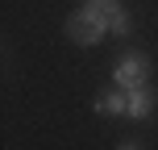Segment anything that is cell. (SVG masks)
Returning <instances> with one entry per match:
<instances>
[{
    "label": "cell",
    "instance_id": "6da1fadb",
    "mask_svg": "<svg viewBox=\"0 0 158 150\" xmlns=\"http://www.w3.org/2000/svg\"><path fill=\"white\" fill-rule=\"evenodd\" d=\"M63 33L75 42V46H96L104 33H112V29H108V8L96 4V0H87L83 8H75V13L67 17Z\"/></svg>",
    "mask_w": 158,
    "mask_h": 150
},
{
    "label": "cell",
    "instance_id": "7a4b0ae2",
    "mask_svg": "<svg viewBox=\"0 0 158 150\" xmlns=\"http://www.w3.org/2000/svg\"><path fill=\"white\" fill-rule=\"evenodd\" d=\"M112 79H117V88H142L150 84V58L146 54H121L117 67H112Z\"/></svg>",
    "mask_w": 158,
    "mask_h": 150
},
{
    "label": "cell",
    "instance_id": "3957f363",
    "mask_svg": "<svg viewBox=\"0 0 158 150\" xmlns=\"http://www.w3.org/2000/svg\"><path fill=\"white\" fill-rule=\"evenodd\" d=\"M125 96H129L125 117H129V121H150V113H154V104H158L154 88H150V84H142V88H129Z\"/></svg>",
    "mask_w": 158,
    "mask_h": 150
},
{
    "label": "cell",
    "instance_id": "277c9868",
    "mask_svg": "<svg viewBox=\"0 0 158 150\" xmlns=\"http://www.w3.org/2000/svg\"><path fill=\"white\" fill-rule=\"evenodd\" d=\"M100 117H125V109H129V96H125V88H117V92H104V96H96V104H92Z\"/></svg>",
    "mask_w": 158,
    "mask_h": 150
},
{
    "label": "cell",
    "instance_id": "5b68a950",
    "mask_svg": "<svg viewBox=\"0 0 158 150\" xmlns=\"http://www.w3.org/2000/svg\"><path fill=\"white\" fill-rule=\"evenodd\" d=\"M104 8H108V29L117 33V38H125V33L133 29V21H129V13L121 8V0H112V4H104Z\"/></svg>",
    "mask_w": 158,
    "mask_h": 150
},
{
    "label": "cell",
    "instance_id": "8992f818",
    "mask_svg": "<svg viewBox=\"0 0 158 150\" xmlns=\"http://www.w3.org/2000/svg\"><path fill=\"white\" fill-rule=\"evenodd\" d=\"M117 146H121V150H137V146H142V138H121Z\"/></svg>",
    "mask_w": 158,
    "mask_h": 150
},
{
    "label": "cell",
    "instance_id": "52a82bcc",
    "mask_svg": "<svg viewBox=\"0 0 158 150\" xmlns=\"http://www.w3.org/2000/svg\"><path fill=\"white\" fill-rule=\"evenodd\" d=\"M96 4H112V0H96Z\"/></svg>",
    "mask_w": 158,
    "mask_h": 150
}]
</instances>
